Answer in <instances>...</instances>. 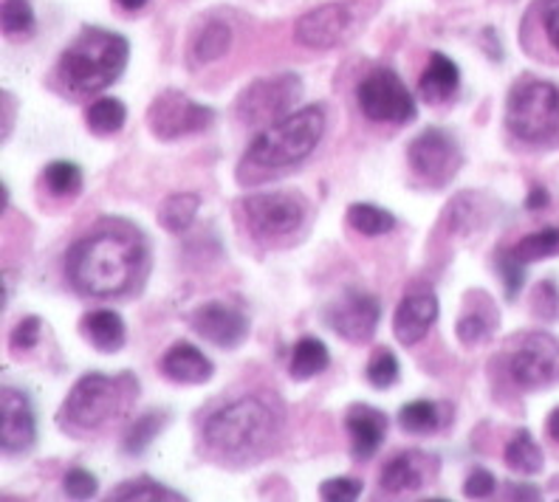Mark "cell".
I'll use <instances>...</instances> for the list:
<instances>
[{
  "mask_svg": "<svg viewBox=\"0 0 559 502\" xmlns=\"http://www.w3.org/2000/svg\"><path fill=\"white\" fill-rule=\"evenodd\" d=\"M142 272L144 238L128 220L88 231L66 254V277L85 297H119L136 286Z\"/></svg>",
  "mask_w": 559,
  "mask_h": 502,
  "instance_id": "6da1fadb",
  "label": "cell"
},
{
  "mask_svg": "<svg viewBox=\"0 0 559 502\" xmlns=\"http://www.w3.org/2000/svg\"><path fill=\"white\" fill-rule=\"evenodd\" d=\"M130 46L108 28H82L60 57V80L74 94H96L110 88L128 65Z\"/></svg>",
  "mask_w": 559,
  "mask_h": 502,
  "instance_id": "7a4b0ae2",
  "label": "cell"
},
{
  "mask_svg": "<svg viewBox=\"0 0 559 502\" xmlns=\"http://www.w3.org/2000/svg\"><path fill=\"white\" fill-rule=\"evenodd\" d=\"M277 432V413L258 395L229 401L210 415L201 427L206 449L224 457L258 455Z\"/></svg>",
  "mask_w": 559,
  "mask_h": 502,
  "instance_id": "3957f363",
  "label": "cell"
},
{
  "mask_svg": "<svg viewBox=\"0 0 559 502\" xmlns=\"http://www.w3.org/2000/svg\"><path fill=\"white\" fill-rule=\"evenodd\" d=\"M322 133H325V110L320 105L292 110L252 139V144L246 150L243 167H258V170L294 167L314 153Z\"/></svg>",
  "mask_w": 559,
  "mask_h": 502,
  "instance_id": "277c9868",
  "label": "cell"
},
{
  "mask_svg": "<svg viewBox=\"0 0 559 502\" xmlns=\"http://www.w3.org/2000/svg\"><path fill=\"white\" fill-rule=\"evenodd\" d=\"M136 395L139 387L133 373H122L117 379L105 373H88L69 390L57 421L69 432H94L110 418L124 413L136 401Z\"/></svg>",
  "mask_w": 559,
  "mask_h": 502,
  "instance_id": "5b68a950",
  "label": "cell"
},
{
  "mask_svg": "<svg viewBox=\"0 0 559 502\" xmlns=\"http://www.w3.org/2000/svg\"><path fill=\"white\" fill-rule=\"evenodd\" d=\"M506 128L520 142H548L559 130V91L543 80L518 82L506 99Z\"/></svg>",
  "mask_w": 559,
  "mask_h": 502,
  "instance_id": "8992f818",
  "label": "cell"
},
{
  "mask_svg": "<svg viewBox=\"0 0 559 502\" xmlns=\"http://www.w3.org/2000/svg\"><path fill=\"white\" fill-rule=\"evenodd\" d=\"M356 103L370 122L382 124H407L416 119V99L404 88L402 76L393 69L370 71L356 88Z\"/></svg>",
  "mask_w": 559,
  "mask_h": 502,
  "instance_id": "52a82bcc",
  "label": "cell"
},
{
  "mask_svg": "<svg viewBox=\"0 0 559 502\" xmlns=\"http://www.w3.org/2000/svg\"><path fill=\"white\" fill-rule=\"evenodd\" d=\"M302 82L297 74H277L269 80L252 82L235 103V113L240 116V122L249 128H269V124L280 122L288 110L300 99Z\"/></svg>",
  "mask_w": 559,
  "mask_h": 502,
  "instance_id": "ba28073f",
  "label": "cell"
},
{
  "mask_svg": "<svg viewBox=\"0 0 559 502\" xmlns=\"http://www.w3.org/2000/svg\"><path fill=\"white\" fill-rule=\"evenodd\" d=\"M144 119H147L153 136L162 139V142H176V139L195 136V133H204L206 128H212L215 110L201 103H192L190 96H185L181 91H164L153 99Z\"/></svg>",
  "mask_w": 559,
  "mask_h": 502,
  "instance_id": "9c48e42d",
  "label": "cell"
},
{
  "mask_svg": "<svg viewBox=\"0 0 559 502\" xmlns=\"http://www.w3.org/2000/svg\"><path fill=\"white\" fill-rule=\"evenodd\" d=\"M407 162L418 178H424L432 187H443V183H450L455 178V172L461 170L464 156H461V147L452 139V133L427 128L409 142Z\"/></svg>",
  "mask_w": 559,
  "mask_h": 502,
  "instance_id": "30bf717a",
  "label": "cell"
},
{
  "mask_svg": "<svg viewBox=\"0 0 559 502\" xmlns=\"http://www.w3.org/2000/svg\"><path fill=\"white\" fill-rule=\"evenodd\" d=\"M509 373L523 390H543L559 381V342L551 333H525L509 359Z\"/></svg>",
  "mask_w": 559,
  "mask_h": 502,
  "instance_id": "8fae6325",
  "label": "cell"
},
{
  "mask_svg": "<svg viewBox=\"0 0 559 502\" xmlns=\"http://www.w3.org/2000/svg\"><path fill=\"white\" fill-rule=\"evenodd\" d=\"M359 7L356 3H325L306 12L294 26V37L306 48H336L359 28Z\"/></svg>",
  "mask_w": 559,
  "mask_h": 502,
  "instance_id": "7c38bea8",
  "label": "cell"
},
{
  "mask_svg": "<svg viewBox=\"0 0 559 502\" xmlns=\"http://www.w3.org/2000/svg\"><path fill=\"white\" fill-rule=\"evenodd\" d=\"M382 320V306L379 299L359 288H348L325 308V325L345 342L365 345L379 327Z\"/></svg>",
  "mask_w": 559,
  "mask_h": 502,
  "instance_id": "4fadbf2b",
  "label": "cell"
},
{
  "mask_svg": "<svg viewBox=\"0 0 559 502\" xmlns=\"http://www.w3.org/2000/svg\"><path fill=\"white\" fill-rule=\"evenodd\" d=\"M246 224L258 238H286L302 224V204L286 192H260L243 198Z\"/></svg>",
  "mask_w": 559,
  "mask_h": 502,
  "instance_id": "5bb4252c",
  "label": "cell"
},
{
  "mask_svg": "<svg viewBox=\"0 0 559 502\" xmlns=\"http://www.w3.org/2000/svg\"><path fill=\"white\" fill-rule=\"evenodd\" d=\"M190 327L210 345L221 350H235L249 336V316L221 299H212L190 313Z\"/></svg>",
  "mask_w": 559,
  "mask_h": 502,
  "instance_id": "9a60e30c",
  "label": "cell"
},
{
  "mask_svg": "<svg viewBox=\"0 0 559 502\" xmlns=\"http://www.w3.org/2000/svg\"><path fill=\"white\" fill-rule=\"evenodd\" d=\"M37 441V418L26 393L3 387L0 393V446L7 455H21Z\"/></svg>",
  "mask_w": 559,
  "mask_h": 502,
  "instance_id": "2e32d148",
  "label": "cell"
},
{
  "mask_svg": "<svg viewBox=\"0 0 559 502\" xmlns=\"http://www.w3.org/2000/svg\"><path fill=\"white\" fill-rule=\"evenodd\" d=\"M438 320V297L430 286L409 288L393 316V333L404 347L421 342Z\"/></svg>",
  "mask_w": 559,
  "mask_h": 502,
  "instance_id": "e0dca14e",
  "label": "cell"
},
{
  "mask_svg": "<svg viewBox=\"0 0 559 502\" xmlns=\"http://www.w3.org/2000/svg\"><path fill=\"white\" fill-rule=\"evenodd\" d=\"M438 461L424 452H402L396 455L379 475V486L388 494H402V491H418L436 475Z\"/></svg>",
  "mask_w": 559,
  "mask_h": 502,
  "instance_id": "ac0fdd59",
  "label": "cell"
},
{
  "mask_svg": "<svg viewBox=\"0 0 559 502\" xmlns=\"http://www.w3.org/2000/svg\"><path fill=\"white\" fill-rule=\"evenodd\" d=\"M345 427L350 434V452L356 461H370L382 449L388 438V415L368 404H354L345 415Z\"/></svg>",
  "mask_w": 559,
  "mask_h": 502,
  "instance_id": "d6986e66",
  "label": "cell"
},
{
  "mask_svg": "<svg viewBox=\"0 0 559 502\" xmlns=\"http://www.w3.org/2000/svg\"><path fill=\"white\" fill-rule=\"evenodd\" d=\"M158 370L164 379L176 381V384H206L215 373V364L190 342H176L170 350H164Z\"/></svg>",
  "mask_w": 559,
  "mask_h": 502,
  "instance_id": "ffe728a7",
  "label": "cell"
},
{
  "mask_svg": "<svg viewBox=\"0 0 559 502\" xmlns=\"http://www.w3.org/2000/svg\"><path fill=\"white\" fill-rule=\"evenodd\" d=\"M457 85H461V71H457L455 60L436 51L427 62L421 80H418V96L430 105L447 103L457 91Z\"/></svg>",
  "mask_w": 559,
  "mask_h": 502,
  "instance_id": "44dd1931",
  "label": "cell"
},
{
  "mask_svg": "<svg viewBox=\"0 0 559 502\" xmlns=\"http://www.w3.org/2000/svg\"><path fill=\"white\" fill-rule=\"evenodd\" d=\"M82 333L85 339L99 350V354H119L128 342V331H124V322L117 311H91L85 320H82Z\"/></svg>",
  "mask_w": 559,
  "mask_h": 502,
  "instance_id": "7402d4cb",
  "label": "cell"
},
{
  "mask_svg": "<svg viewBox=\"0 0 559 502\" xmlns=\"http://www.w3.org/2000/svg\"><path fill=\"white\" fill-rule=\"evenodd\" d=\"M328 364H331V354H328L325 342L317 339V336H302L292 350L288 373L297 381H308L314 379V375L325 373Z\"/></svg>",
  "mask_w": 559,
  "mask_h": 502,
  "instance_id": "603a6c76",
  "label": "cell"
},
{
  "mask_svg": "<svg viewBox=\"0 0 559 502\" xmlns=\"http://www.w3.org/2000/svg\"><path fill=\"white\" fill-rule=\"evenodd\" d=\"M201 210V198L192 195V192H176L158 206V224L162 229L173 231V235H181V231L190 229L195 224Z\"/></svg>",
  "mask_w": 559,
  "mask_h": 502,
  "instance_id": "cb8c5ba5",
  "label": "cell"
},
{
  "mask_svg": "<svg viewBox=\"0 0 559 502\" xmlns=\"http://www.w3.org/2000/svg\"><path fill=\"white\" fill-rule=\"evenodd\" d=\"M503 461L506 466L512 468V471H518V475H539L543 466H546L543 449L537 446V441H534L528 429H520L512 441H509Z\"/></svg>",
  "mask_w": 559,
  "mask_h": 502,
  "instance_id": "d4e9b609",
  "label": "cell"
},
{
  "mask_svg": "<svg viewBox=\"0 0 559 502\" xmlns=\"http://www.w3.org/2000/svg\"><path fill=\"white\" fill-rule=\"evenodd\" d=\"M164 423H167V413H162V409H151V413L139 415L136 421L128 427V432L122 434V449L130 457L144 455V449L162 434Z\"/></svg>",
  "mask_w": 559,
  "mask_h": 502,
  "instance_id": "484cf974",
  "label": "cell"
},
{
  "mask_svg": "<svg viewBox=\"0 0 559 502\" xmlns=\"http://www.w3.org/2000/svg\"><path fill=\"white\" fill-rule=\"evenodd\" d=\"M345 217H348L350 229H356L365 238H379V235L396 229V215H390L388 210L373 204H350Z\"/></svg>",
  "mask_w": 559,
  "mask_h": 502,
  "instance_id": "4316f807",
  "label": "cell"
},
{
  "mask_svg": "<svg viewBox=\"0 0 559 502\" xmlns=\"http://www.w3.org/2000/svg\"><path fill=\"white\" fill-rule=\"evenodd\" d=\"M233 46V32L229 26L221 21H212L201 28V35L192 43V60L199 65H206V62H215L229 51Z\"/></svg>",
  "mask_w": 559,
  "mask_h": 502,
  "instance_id": "83f0119b",
  "label": "cell"
},
{
  "mask_svg": "<svg viewBox=\"0 0 559 502\" xmlns=\"http://www.w3.org/2000/svg\"><path fill=\"white\" fill-rule=\"evenodd\" d=\"M124 119H128V108H124L119 99H114V96H103V99H96V103L85 110V124H88L94 133H99V136H110V133L122 130Z\"/></svg>",
  "mask_w": 559,
  "mask_h": 502,
  "instance_id": "f1b7e54d",
  "label": "cell"
},
{
  "mask_svg": "<svg viewBox=\"0 0 559 502\" xmlns=\"http://www.w3.org/2000/svg\"><path fill=\"white\" fill-rule=\"evenodd\" d=\"M108 500H130V502H167V500H176L181 502L185 494H178V491L167 489L162 482L156 480H147V477H136V480H128L122 486L110 491Z\"/></svg>",
  "mask_w": 559,
  "mask_h": 502,
  "instance_id": "f546056e",
  "label": "cell"
},
{
  "mask_svg": "<svg viewBox=\"0 0 559 502\" xmlns=\"http://www.w3.org/2000/svg\"><path fill=\"white\" fill-rule=\"evenodd\" d=\"M399 423L409 434H430L441 427V409L432 401H409L399 413Z\"/></svg>",
  "mask_w": 559,
  "mask_h": 502,
  "instance_id": "4dcf8cb0",
  "label": "cell"
},
{
  "mask_svg": "<svg viewBox=\"0 0 559 502\" xmlns=\"http://www.w3.org/2000/svg\"><path fill=\"white\" fill-rule=\"evenodd\" d=\"M495 327H498V313H495V308H491L489 313L466 311V313H461V320L455 322L457 342L466 347H475V345H480L484 339H491Z\"/></svg>",
  "mask_w": 559,
  "mask_h": 502,
  "instance_id": "1f68e13d",
  "label": "cell"
},
{
  "mask_svg": "<svg viewBox=\"0 0 559 502\" xmlns=\"http://www.w3.org/2000/svg\"><path fill=\"white\" fill-rule=\"evenodd\" d=\"M520 263H537V260H546V258H557L559 254V229H543L537 235H528V238L520 240L518 246L509 249Z\"/></svg>",
  "mask_w": 559,
  "mask_h": 502,
  "instance_id": "d6a6232c",
  "label": "cell"
},
{
  "mask_svg": "<svg viewBox=\"0 0 559 502\" xmlns=\"http://www.w3.org/2000/svg\"><path fill=\"white\" fill-rule=\"evenodd\" d=\"M43 183L57 198L76 195L82 190V170L74 162H51L43 170Z\"/></svg>",
  "mask_w": 559,
  "mask_h": 502,
  "instance_id": "836d02e7",
  "label": "cell"
},
{
  "mask_svg": "<svg viewBox=\"0 0 559 502\" xmlns=\"http://www.w3.org/2000/svg\"><path fill=\"white\" fill-rule=\"evenodd\" d=\"M365 375H368V384L376 390H388L393 387L399 381V375H402V367H399V359L390 350H376L373 356H370L368 361V370H365Z\"/></svg>",
  "mask_w": 559,
  "mask_h": 502,
  "instance_id": "e575fe53",
  "label": "cell"
},
{
  "mask_svg": "<svg viewBox=\"0 0 559 502\" xmlns=\"http://www.w3.org/2000/svg\"><path fill=\"white\" fill-rule=\"evenodd\" d=\"M495 265H498V274H500V279H503L506 297L518 299V294L523 291V283H525V263H520L512 251L503 249V251H498Z\"/></svg>",
  "mask_w": 559,
  "mask_h": 502,
  "instance_id": "d590c367",
  "label": "cell"
},
{
  "mask_svg": "<svg viewBox=\"0 0 559 502\" xmlns=\"http://www.w3.org/2000/svg\"><path fill=\"white\" fill-rule=\"evenodd\" d=\"M3 32L7 35H26L35 26V12L28 7V0H3Z\"/></svg>",
  "mask_w": 559,
  "mask_h": 502,
  "instance_id": "8d00e7d4",
  "label": "cell"
},
{
  "mask_svg": "<svg viewBox=\"0 0 559 502\" xmlns=\"http://www.w3.org/2000/svg\"><path fill=\"white\" fill-rule=\"evenodd\" d=\"M532 311L543 322H559V288L554 286L551 279H543V283L534 286Z\"/></svg>",
  "mask_w": 559,
  "mask_h": 502,
  "instance_id": "74e56055",
  "label": "cell"
},
{
  "mask_svg": "<svg viewBox=\"0 0 559 502\" xmlns=\"http://www.w3.org/2000/svg\"><path fill=\"white\" fill-rule=\"evenodd\" d=\"M62 491H66V497H71V500H91V497H96V491H99V482H96V477L91 475L88 468H69L66 471V477H62Z\"/></svg>",
  "mask_w": 559,
  "mask_h": 502,
  "instance_id": "f35d334b",
  "label": "cell"
},
{
  "mask_svg": "<svg viewBox=\"0 0 559 502\" xmlns=\"http://www.w3.org/2000/svg\"><path fill=\"white\" fill-rule=\"evenodd\" d=\"M361 494V480L356 477H331L320 486V500L325 502H354Z\"/></svg>",
  "mask_w": 559,
  "mask_h": 502,
  "instance_id": "ab89813d",
  "label": "cell"
},
{
  "mask_svg": "<svg viewBox=\"0 0 559 502\" xmlns=\"http://www.w3.org/2000/svg\"><path fill=\"white\" fill-rule=\"evenodd\" d=\"M472 195H457L447 212H443V220L450 226L452 231H469L472 226H478V215L472 210Z\"/></svg>",
  "mask_w": 559,
  "mask_h": 502,
  "instance_id": "60d3db41",
  "label": "cell"
},
{
  "mask_svg": "<svg viewBox=\"0 0 559 502\" xmlns=\"http://www.w3.org/2000/svg\"><path fill=\"white\" fill-rule=\"evenodd\" d=\"M40 327H43V322L37 320V316H26V320H21L17 325L12 327V333H9V347H12V350H17V354H26V350H32V347L40 342Z\"/></svg>",
  "mask_w": 559,
  "mask_h": 502,
  "instance_id": "b9f144b4",
  "label": "cell"
},
{
  "mask_svg": "<svg viewBox=\"0 0 559 502\" xmlns=\"http://www.w3.org/2000/svg\"><path fill=\"white\" fill-rule=\"evenodd\" d=\"M495 489H498V480L486 468H472L464 482V491L469 500H489L495 494Z\"/></svg>",
  "mask_w": 559,
  "mask_h": 502,
  "instance_id": "7bdbcfd3",
  "label": "cell"
},
{
  "mask_svg": "<svg viewBox=\"0 0 559 502\" xmlns=\"http://www.w3.org/2000/svg\"><path fill=\"white\" fill-rule=\"evenodd\" d=\"M539 17H543L546 37L559 51V0H543V3H539Z\"/></svg>",
  "mask_w": 559,
  "mask_h": 502,
  "instance_id": "ee69618b",
  "label": "cell"
},
{
  "mask_svg": "<svg viewBox=\"0 0 559 502\" xmlns=\"http://www.w3.org/2000/svg\"><path fill=\"white\" fill-rule=\"evenodd\" d=\"M548 201H551V195H548L546 187H534V190L528 192V198H525V210H532V212L546 210Z\"/></svg>",
  "mask_w": 559,
  "mask_h": 502,
  "instance_id": "f6af8a7d",
  "label": "cell"
},
{
  "mask_svg": "<svg viewBox=\"0 0 559 502\" xmlns=\"http://www.w3.org/2000/svg\"><path fill=\"white\" fill-rule=\"evenodd\" d=\"M512 500H539V491L532 489V486H512Z\"/></svg>",
  "mask_w": 559,
  "mask_h": 502,
  "instance_id": "bcb514c9",
  "label": "cell"
},
{
  "mask_svg": "<svg viewBox=\"0 0 559 502\" xmlns=\"http://www.w3.org/2000/svg\"><path fill=\"white\" fill-rule=\"evenodd\" d=\"M546 429H548V438H551V441H557V443H559V407L554 409L551 415H548Z\"/></svg>",
  "mask_w": 559,
  "mask_h": 502,
  "instance_id": "7dc6e473",
  "label": "cell"
},
{
  "mask_svg": "<svg viewBox=\"0 0 559 502\" xmlns=\"http://www.w3.org/2000/svg\"><path fill=\"white\" fill-rule=\"evenodd\" d=\"M117 3H119V7L130 9V12H136V9H142L147 0H117Z\"/></svg>",
  "mask_w": 559,
  "mask_h": 502,
  "instance_id": "c3c4849f",
  "label": "cell"
}]
</instances>
